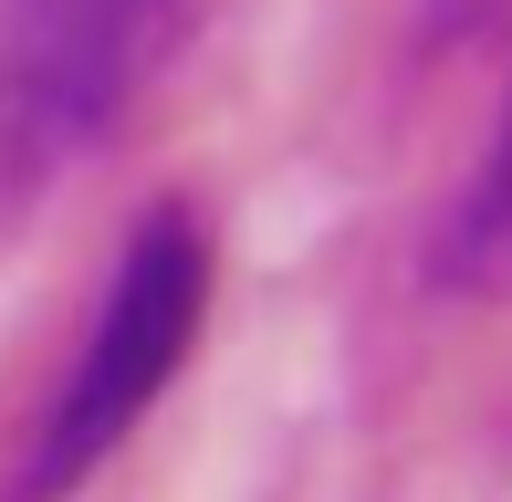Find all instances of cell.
<instances>
[{
    "mask_svg": "<svg viewBox=\"0 0 512 502\" xmlns=\"http://www.w3.org/2000/svg\"><path fill=\"white\" fill-rule=\"evenodd\" d=\"M199 314H209V231L168 199V210H147L126 231V251H115L95 335H84V356L63 367L53 408H42L11 502H63L74 482H95V461L168 398V377L189 367Z\"/></svg>",
    "mask_w": 512,
    "mask_h": 502,
    "instance_id": "6da1fadb",
    "label": "cell"
},
{
    "mask_svg": "<svg viewBox=\"0 0 512 502\" xmlns=\"http://www.w3.org/2000/svg\"><path fill=\"white\" fill-rule=\"evenodd\" d=\"M460 241H471L481 262H512V126H502L492 168H481V199H471V220H460Z\"/></svg>",
    "mask_w": 512,
    "mask_h": 502,
    "instance_id": "7a4b0ae2",
    "label": "cell"
}]
</instances>
